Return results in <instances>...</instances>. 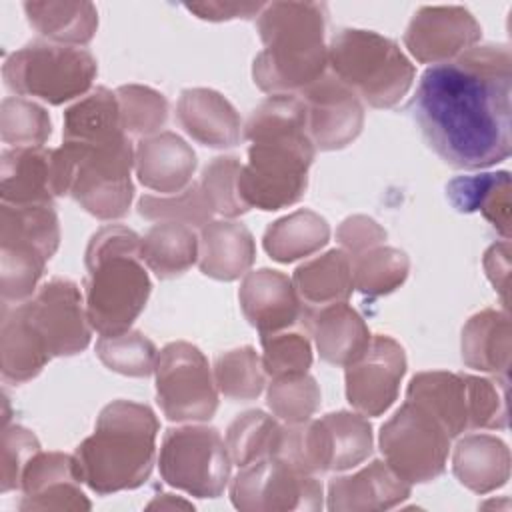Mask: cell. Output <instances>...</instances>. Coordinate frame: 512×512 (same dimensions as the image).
I'll list each match as a JSON object with an SVG mask.
<instances>
[{
    "mask_svg": "<svg viewBox=\"0 0 512 512\" xmlns=\"http://www.w3.org/2000/svg\"><path fill=\"white\" fill-rule=\"evenodd\" d=\"M512 54L476 44L420 76L410 112L428 146L450 166L482 170L512 152Z\"/></svg>",
    "mask_w": 512,
    "mask_h": 512,
    "instance_id": "cell-1",
    "label": "cell"
},
{
    "mask_svg": "<svg viewBox=\"0 0 512 512\" xmlns=\"http://www.w3.org/2000/svg\"><path fill=\"white\" fill-rule=\"evenodd\" d=\"M324 2H270L258 14L264 44L252 64L254 84L270 94H300L326 74Z\"/></svg>",
    "mask_w": 512,
    "mask_h": 512,
    "instance_id": "cell-2",
    "label": "cell"
},
{
    "mask_svg": "<svg viewBox=\"0 0 512 512\" xmlns=\"http://www.w3.org/2000/svg\"><path fill=\"white\" fill-rule=\"evenodd\" d=\"M158 428V418L146 404H106L94 432L74 450L78 480L102 496L142 486L156 462Z\"/></svg>",
    "mask_w": 512,
    "mask_h": 512,
    "instance_id": "cell-3",
    "label": "cell"
},
{
    "mask_svg": "<svg viewBox=\"0 0 512 512\" xmlns=\"http://www.w3.org/2000/svg\"><path fill=\"white\" fill-rule=\"evenodd\" d=\"M142 236L122 224L96 230L84 252V302L92 330L100 336L132 328L146 308L152 282L140 258Z\"/></svg>",
    "mask_w": 512,
    "mask_h": 512,
    "instance_id": "cell-4",
    "label": "cell"
},
{
    "mask_svg": "<svg viewBox=\"0 0 512 512\" xmlns=\"http://www.w3.org/2000/svg\"><path fill=\"white\" fill-rule=\"evenodd\" d=\"M134 146L126 136L106 142H66L50 154L54 196H72L98 220H118L128 214L134 184Z\"/></svg>",
    "mask_w": 512,
    "mask_h": 512,
    "instance_id": "cell-5",
    "label": "cell"
},
{
    "mask_svg": "<svg viewBox=\"0 0 512 512\" xmlns=\"http://www.w3.org/2000/svg\"><path fill=\"white\" fill-rule=\"evenodd\" d=\"M328 66L372 108L396 106L416 76L414 64L392 38L360 28H342L332 36Z\"/></svg>",
    "mask_w": 512,
    "mask_h": 512,
    "instance_id": "cell-6",
    "label": "cell"
},
{
    "mask_svg": "<svg viewBox=\"0 0 512 512\" xmlns=\"http://www.w3.org/2000/svg\"><path fill=\"white\" fill-rule=\"evenodd\" d=\"M60 246L54 204L0 208V292L2 304H20L34 296L48 260Z\"/></svg>",
    "mask_w": 512,
    "mask_h": 512,
    "instance_id": "cell-7",
    "label": "cell"
},
{
    "mask_svg": "<svg viewBox=\"0 0 512 512\" xmlns=\"http://www.w3.org/2000/svg\"><path fill=\"white\" fill-rule=\"evenodd\" d=\"M314 154L306 130L252 140L238 176V192L248 210L272 212L296 204L306 192Z\"/></svg>",
    "mask_w": 512,
    "mask_h": 512,
    "instance_id": "cell-8",
    "label": "cell"
},
{
    "mask_svg": "<svg viewBox=\"0 0 512 512\" xmlns=\"http://www.w3.org/2000/svg\"><path fill=\"white\" fill-rule=\"evenodd\" d=\"M96 58L76 46L34 40L4 58L2 78L8 90L60 106L84 96L96 78Z\"/></svg>",
    "mask_w": 512,
    "mask_h": 512,
    "instance_id": "cell-9",
    "label": "cell"
},
{
    "mask_svg": "<svg viewBox=\"0 0 512 512\" xmlns=\"http://www.w3.org/2000/svg\"><path fill=\"white\" fill-rule=\"evenodd\" d=\"M158 468L168 486L196 498H218L230 482L232 458L216 428L190 424L166 430Z\"/></svg>",
    "mask_w": 512,
    "mask_h": 512,
    "instance_id": "cell-10",
    "label": "cell"
},
{
    "mask_svg": "<svg viewBox=\"0 0 512 512\" xmlns=\"http://www.w3.org/2000/svg\"><path fill=\"white\" fill-rule=\"evenodd\" d=\"M450 436L420 406L404 402L380 428L384 462L408 484H424L444 474Z\"/></svg>",
    "mask_w": 512,
    "mask_h": 512,
    "instance_id": "cell-11",
    "label": "cell"
},
{
    "mask_svg": "<svg viewBox=\"0 0 512 512\" xmlns=\"http://www.w3.org/2000/svg\"><path fill=\"white\" fill-rule=\"evenodd\" d=\"M156 402L172 422H206L218 410V388L212 368L198 346L170 342L154 366Z\"/></svg>",
    "mask_w": 512,
    "mask_h": 512,
    "instance_id": "cell-12",
    "label": "cell"
},
{
    "mask_svg": "<svg viewBox=\"0 0 512 512\" xmlns=\"http://www.w3.org/2000/svg\"><path fill=\"white\" fill-rule=\"evenodd\" d=\"M230 500L242 512H288L324 508L322 482L280 458H262L230 482Z\"/></svg>",
    "mask_w": 512,
    "mask_h": 512,
    "instance_id": "cell-13",
    "label": "cell"
},
{
    "mask_svg": "<svg viewBox=\"0 0 512 512\" xmlns=\"http://www.w3.org/2000/svg\"><path fill=\"white\" fill-rule=\"evenodd\" d=\"M20 304L52 358L80 354L90 344L92 326L76 282L52 278L38 286L32 298Z\"/></svg>",
    "mask_w": 512,
    "mask_h": 512,
    "instance_id": "cell-14",
    "label": "cell"
},
{
    "mask_svg": "<svg viewBox=\"0 0 512 512\" xmlns=\"http://www.w3.org/2000/svg\"><path fill=\"white\" fill-rule=\"evenodd\" d=\"M404 374V348L390 336H372L362 356L346 366V400L364 416H380L398 398Z\"/></svg>",
    "mask_w": 512,
    "mask_h": 512,
    "instance_id": "cell-15",
    "label": "cell"
},
{
    "mask_svg": "<svg viewBox=\"0 0 512 512\" xmlns=\"http://www.w3.org/2000/svg\"><path fill=\"white\" fill-rule=\"evenodd\" d=\"M298 96L306 110V134L316 150H342L360 136L362 100L334 74L326 72Z\"/></svg>",
    "mask_w": 512,
    "mask_h": 512,
    "instance_id": "cell-16",
    "label": "cell"
},
{
    "mask_svg": "<svg viewBox=\"0 0 512 512\" xmlns=\"http://www.w3.org/2000/svg\"><path fill=\"white\" fill-rule=\"evenodd\" d=\"M482 28L464 6H422L404 32V46L420 64H444L476 46Z\"/></svg>",
    "mask_w": 512,
    "mask_h": 512,
    "instance_id": "cell-17",
    "label": "cell"
},
{
    "mask_svg": "<svg viewBox=\"0 0 512 512\" xmlns=\"http://www.w3.org/2000/svg\"><path fill=\"white\" fill-rule=\"evenodd\" d=\"M238 300L244 318L260 334H274L302 322L304 302L292 278L278 270L260 268L244 274Z\"/></svg>",
    "mask_w": 512,
    "mask_h": 512,
    "instance_id": "cell-18",
    "label": "cell"
},
{
    "mask_svg": "<svg viewBox=\"0 0 512 512\" xmlns=\"http://www.w3.org/2000/svg\"><path fill=\"white\" fill-rule=\"evenodd\" d=\"M410 492L412 484L384 460H372L354 474L330 480L326 508L332 512H380L402 504Z\"/></svg>",
    "mask_w": 512,
    "mask_h": 512,
    "instance_id": "cell-19",
    "label": "cell"
},
{
    "mask_svg": "<svg viewBox=\"0 0 512 512\" xmlns=\"http://www.w3.org/2000/svg\"><path fill=\"white\" fill-rule=\"evenodd\" d=\"M192 146L170 130L140 138L134 148V170L142 186L160 194L184 190L196 172Z\"/></svg>",
    "mask_w": 512,
    "mask_h": 512,
    "instance_id": "cell-20",
    "label": "cell"
},
{
    "mask_svg": "<svg viewBox=\"0 0 512 512\" xmlns=\"http://www.w3.org/2000/svg\"><path fill=\"white\" fill-rule=\"evenodd\" d=\"M176 120L192 140L208 148H232L242 136L240 114L220 92L210 88L182 90Z\"/></svg>",
    "mask_w": 512,
    "mask_h": 512,
    "instance_id": "cell-21",
    "label": "cell"
},
{
    "mask_svg": "<svg viewBox=\"0 0 512 512\" xmlns=\"http://www.w3.org/2000/svg\"><path fill=\"white\" fill-rule=\"evenodd\" d=\"M302 322L312 332L320 358L332 366L346 368L372 340L364 318L346 302H332L318 310L304 308Z\"/></svg>",
    "mask_w": 512,
    "mask_h": 512,
    "instance_id": "cell-22",
    "label": "cell"
},
{
    "mask_svg": "<svg viewBox=\"0 0 512 512\" xmlns=\"http://www.w3.org/2000/svg\"><path fill=\"white\" fill-rule=\"evenodd\" d=\"M406 400L426 410L450 438L470 430V396L466 374L432 370L412 376Z\"/></svg>",
    "mask_w": 512,
    "mask_h": 512,
    "instance_id": "cell-23",
    "label": "cell"
},
{
    "mask_svg": "<svg viewBox=\"0 0 512 512\" xmlns=\"http://www.w3.org/2000/svg\"><path fill=\"white\" fill-rule=\"evenodd\" d=\"M512 352V330L508 310L484 308L472 314L460 336V356L464 366L492 374L508 384Z\"/></svg>",
    "mask_w": 512,
    "mask_h": 512,
    "instance_id": "cell-24",
    "label": "cell"
},
{
    "mask_svg": "<svg viewBox=\"0 0 512 512\" xmlns=\"http://www.w3.org/2000/svg\"><path fill=\"white\" fill-rule=\"evenodd\" d=\"M256 258L252 232L234 220H212L200 228L198 268L204 276L232 282L248 274Z\"/></svg>",
    "mask_w": 512,
    "mask_h": 512,
    "instance_id": "cell-25",
    "label": "cell"
},
{
    "mask_svg": "<svg viewBox=\"0 0 512 512\" xmlns=\"http://www.w3.org/2000/svg\"><path fill=\"white\" fill-rule=\"evenodd\" d=\"M52 360L42 336L30 322L22 304H2L0 368L2 378L22 384L36 378Z\"/></svg>",
    "mask_w": 512,
    "mask_h": 512,
    "instance_id": "cell-26",
    "label": "cell"
},
{
    "mask_svg": "<svg viewBox=\"0 0 512 512\" xmlns=\"http://www.w3.org/2000/svg\"><path fill=\"white\" fill-rule=\"evenodd\" d=\"M452 472L476 494L494 492L510 478V450L492 434H468L454 446Z\"/></svg>",
    "mask_w": 512,
    "mask_h": 512,
    "instance_id": "cell-27",
    "label": "cell"
},
{
    "mask_svg": "<svg viewBox=\"0 0 512 512\" xmlns=\"http://www.w3.org/2000/svg\"><path fill=\"white\" fill-rule=\"evenodd\" d=\"M50 154L44 146L10 148L0 160V196L4 204H52Z\"/></svg>",
    "mask_w": 512,
    "mask_h": 512,
    "instance_id": "cell-28",
    "label": "cell"
},
{
    "mask_svg": "<svg viewBox=\"0 0 512 512\" xmlns=\"http://www.w3.org/2000/svg\"><path fill=\"white\" fill-rule=\"evenodd\" d=\"M446 196L458 212H480L504 240L510 238V172L458 176L448 182Z\"/></svg>",
    "mask_w": 512,
    "mask_h": 512,
    "instance_id": "cell-29",
    "label": "cell"
},
{
    "mask_svg": "<svg viewBox=\"0 0 512 512\" xmlns=\"http://www.w3.org/2000/svg\"><path fill=\"white\" fill-rule=\"evenodd\" d=\"M30 26L54 44L84 46L98 30V10L92 2H24Z\"/></svg>",
    "mask_w": 512,
    "mask_h": 512,
    "instance_id": "cell-30",
    "label": "cell"
},
{
    "mask_svg": "<svg viewBox=\"0 0 512 512\" xmlns=\"http://www.w3.org/2000/svg\"><path fill=\"white\" fill-rule=\"evenodd\" d=\"M292 284L308 306L346 302L354 290L352 262L342 248L328 250L294 270Z\"/></svg>",
    "mask_w": 512,
    "mask_h": 512,
    "instance_id": "cell-31",
    "label": "cell"
},
{
    "mask_svg": "<svg viewBox=\"0 0 512 512\" xmlns=\"http://www.w3.org/2000/svg\"><path fill=\"white\" fill-rule=\"evenodd\" d=\"M330 240V226L326 218L312 210H296L272 222L262 238L266 254L282 264L312 256Z\"/></svg>",
    "mask_w": 512,
    "mask_h": 512,
    "instance_id": "cell-32",
    "label": "cell"
},
{
    "mask_svg": "<svg viewBox=\"0 0 512 512\" xmlns=\"http://www.w3.org/2000/svg\"><path fill=\"white\" fill-rule=\"evenodd\" d=\"M140 258L158 278H176L198 262V236L186 224L158 222L142 236Z\"/></svg>",
    "mask_w": 512,
    "mask_h": 512,
    "instance_id": "cell-33",
    "label": "cell"
},
{
    "mask_svg": "<svg viewBox=\"0 0 512 512\" xmlns=\"http://www.w3.org/2000/svg\"><path fill=\"white\" fill-rule=\"evenodd\" d=\"M126 136L116 94L98 86L64 112L62 138L66 142H106Z\"/></svg>",
    "mask_w": 512,
    "mask_h": 512,
    "instance_id": "cell-34",
    "label": "cell"
},
{
    "mask_svg": "<svg viewBox=\"0 0 512 512\" xmlns=\"http://www.w3.org/2000/svg\"><path fill=\"white\" fill-rule=\"evenodd\" d=\"M270 458H280L306 474L330 472V440L322 420L282 424L276 450Z\"/></svg>",
    "mask_w": 512,
    "mask_h": 512,
    "instance_id": "cell-35",
    "label": "cell"
},
{
    "mask_svg": "<svg viewBox=\"0 0 512 512\" xmlns=\"http://www.w3.org/2000/svg\"><path fill=\"white\" fill-rule=\"evenodd\" d=\"M282 424L276 416L262 410L238 414L226 430V446L236 466H248L256 460L270 458L276 450Z\"/></svg>",
    "mask_w": 512,
    "mask_h": 512,
    "instance_id": "cell-36",
    "label": "cell"
},
{
    "mask_svg": "<svg viewBox=\"0 0 512 512\" xmlns=\"http://www.w3.org/2000/svg\"><path fill=\"white\" fill-rule=\"evenodd\" d=\"M330 440V472H344L372 454V426L360 412H328L320 418Z\"/></svg>",
    "mask_w": 512,
    "mask_h": 512,
    "instance_id": "cell-37",
    "label": "cell"
},
{
    "mask_svg": "<svg viewBox=\"0 0 512 512\" xmlns=\"http://www.w3.org/2000/svg\"><path fill=\"white\" fill-rule=\"evenodd\" d=\"M350 262L354 288L366 296H386L394 292L406 282L410 272L406 252L382 244L350 258Z\"/></svg>",
    "mask_w": 512,
    "mask_h": 512,
    "instance_id": "cell-38",
    "label": "cell"
},
{
    "mask_svg": "<svg viewBox=\"0 0 512 512\" xmlns=\"http://www.w3.org/2000/svg\"><path fill=\"white\" fill-rule=\"evenodd\" d=\"M212 374L218 392L230 400H254L266 386L262 356L252 346H240L216 356Z\"/></svg>",
    "mask_w": 512,
    "mask_h": 512,
    "instance_id": "cell-39",
    "label": "cell"
},
{
    "mask_svg": "<svg viewBox=\"0 0 512 512\" xmlns=\"http://www.w3.org/2000/svg\"><path fill=\"white\" fill-rule=\"evenodd\" d=\"M98 360L112 372L132 378H146L154 374L158 350L154 342L138 330L100 336L96 342Z\"/></svg>",
    "mask_w": 512,
    "mask_h": 512,
    "instance_id": "cell-40",
    "label": "cell"
},
{
    "mask_svg": "<svg viewBox=\"0 0 512 512\" xmlns=\"http://www.w3.org/2000/svg\"><path fill=\"white\" fill-rule=\"evenodd\" d=\"M138 214L154 222H180L190 228H204L212 222L214 210L200 182H190L176 194H144L138 200Z\"/></svg>",
    "mask_w": 512,
    "mask_h": 512,
    "instance_id": "cell-41",
    "label": "cell"
},
{
    "mask_svg": "<svg viewBox=\"0 0 512 512\" xmlns=\"http://www.w3.org/2000/svg\"><path fill=\"white\" fill-rule=\"evenodd\" d=\"M114 94L126 134L146 138L162 132L168 120V100L164 94L142 84H124Z\"/></svg>",
    "mask_w": 512,
    "mask_h": 512,
    "instance_id": "cell-42",
    "label": "cell"
},
{
    "mask_svg": "<svg viewBox=\"0 0 512 512\" xmlns=\"http://www.w3.org/2000/svg\"><path fill=\"white\" fill-rule=\"evenodd\" d=\"M320 400V386L308 372L272 378L266 390L268 408L284 424H300L310 420L318 412Z\"/></svg>",
    "mask_w": 512,
    "mask_h": 512,
    "instance_id": "cell-43",
    "label": "cell"
},
{
    "mask_svg": "<svg viewBox=\"0 0 512 512\" xmlns=\"http://www.w3.org/2000/svg\"><path fill=\"white\" fill-rule=\"evenodd\" d=\"M52 134L48 112L26 98L10 96L0 106V136L12 148L44 146Z\"/></svg>",
    "mask_w": 512,
    "mask_h": 512,
    "instance_id": "cell-44",
    "label": "cell"
},
{
    "mask_svg": "<svg viewBox=\"0 0 512 512\" xmlns=\"http://www.w3.org/2000/svg\"><path fill=\"white\" fill-rule=\"evenodd\" d=\"M262 366L266 376L284 378L306 374L312 366V346L302 332H274L260 334Z\"/></svg>",
    "mask_w": 512,
    "mask_h": 512,
    "instance_id": "cell-45",
    "label": "cell"
},
{
    "mask_svg": "<svg viewBox=\"0 0 512 512\" xmlns=\"http://www.w3.org/2000/svg\"><path fill=\"white\" fill-rule=\"evenodd\" d=\"M242 162L236 156H216L204 170L200 186L214 210L224 218H238L248 212V206L242 202L238 192V176Z\"/></svg>",
    "mask_w": 512,
    "mask_h": 512,
    "instance_id": "cell-46",
    "label": "cell"
},
{
    "mask_svg": "<svg viewBox=\"0 0 512 512\" xmlns=\"http://www.w3.org/2000/svg\"><path fill=\"white\" fill-rule=\"evenodd\" d=\"M0 448V492L6 494L20 488L22 472L28 460L40 452V442L32 430L20 424H4Z\"/></svg>",
    "mask_w": 512,
    "mask_h": 512,
    "instance_id": "cell-47",
    "label": "cell"
},
{
    "mask_svg": "<svg viewBox=\"0 0 512 512\" xmlns=\"http://www.w3.org/2000/svg\"><path fill=\"white\" fill-rule=\"evenodd\" d=\"M470 396V430H504L508 426L506 386L466 374Z\"/></svg>",
    "mask_w": 512,
    "mask_h": 512,
    "instance_id": "cell-48",
    "label": "cell"
},
{
    "mask_svg": "<svg viewBox=\"0 0 512 512\" xmlns=\"http://www.w3.org/2000/svg\"><path fill=\"white\" fill-rule=\"evenodd\" d=\"M80 480L72 478V480H60L54 482L46 488H42L40 492L32 494V496H22L20 500V510L22 512H70V510H90L92 504L86 498V494L80 488Z\"/></svg>",
    "mask_w": 512,
    "mask_h": 512,
    "instance_id": "cell-49",
    "label": "cell"
},
{
    "mask_svg": "<svg viewBox=\"0 0 512 512\" xmlns=\"http://www.w3.org/2000/svg\"><path fill=\"white\" fill-rule=\"evenodd\" d=\"M386 236V230L374 218L364 214L348 216L336 228V240L350 258L384 244Z\"/></svg>",
    "mask_w": 512,
    "mask_h": 512,
    "instance_id": "cell-50",
    "label": "cell"
},
{
    "mask_svg": "<svg viewBox=\"0 0 512 512\" xmlns=\"http://www.w3.org/2000/svg\"><path fill=\"white\" fill-rule=\"evenodd\" d=\"M484 272L494 286V290L500 294L504 310H508V288H510V242L502 240L492 244L482 258Z\"/></svg>",
    "mask_w": 512,
    "mask_h": 512,
    "instance_id": "cell-51",
    "label": "cell"
},
{
    "mask_svg": "<svg viewBox=\"0 0 512 512\" xmlns=\"http://www.w3.org/2000/svg\"><path fill=\"white\" fill-rule=\"evenodd\" d=\"M264 6L266 4H254V2H242V4L196 2V4H186V10L196 14L200 20L224 22V20H236V18H254L262 12Z\"/></svg>",
    "mask_w": 512,
    "mask_h": 512,
    "instance_id": "cell-52",
    "label": "cell"
},
{
    "mask_svg": "<svg viewBox=\"0 0 512 512\" xmlns=\"http://www.w3.org/2000/svg\"><path fill=\"white\" fill-rule=\"evenodd\" d=\"M194 510V504L184 500L182 496H174V494H160L156 496L152 502L146 504V510Z\"/></svg>",
    "mask_w": 512,
    "mask_h": 512,
    "instance_id": "cell-53",
    "label": "cell"
}]
</instances>
